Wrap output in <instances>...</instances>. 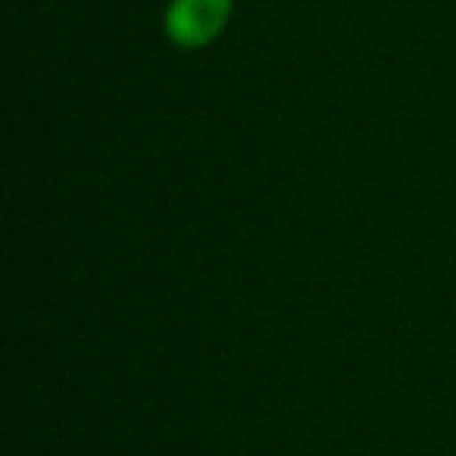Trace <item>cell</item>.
<instances>
[{
	"label": "cell",
	"instance_id": "cell-1",
	"mask_svg": "<svg viewBox=\"0 0 456 456\" xmlns=\"http://www.w3.org/2000/svg\"><path fill=\"white\" fill-rule=\"evenodd\" d=\"M232 16V0H169L166 7V35L172 45L194 51L219 38Z\"/></svg>",
	"mask_w": 456,
	"mask_h": 456
}]
</instances>
